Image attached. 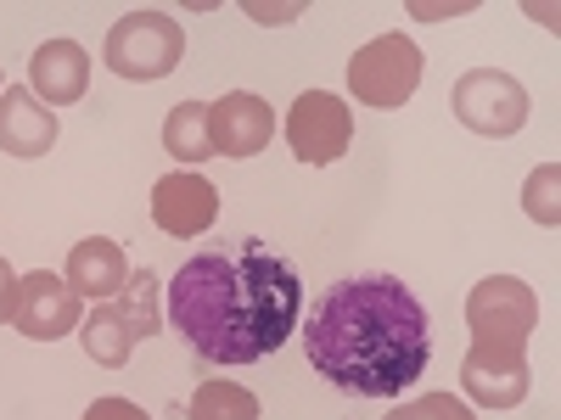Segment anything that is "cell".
<instances>
[{"mask_svg":"<svg viewBox=\"0 0 561 420\" xmlns=\"http://www.w3.org/2000/svg\"><path fill=\"white\" fill-rule=\"evenodd\" d=\"M169 325L192 342L203 364H259L298 331L304 280L264 242L237 253H197L163 287Z\"/></svg>","mask_w":561,"mask_h":420,"instance_id":"obj_1","label":"cell"},{"mask_svg":"<svg viewBox=\"0 0 561 420\" xmlns=\"http://www.w3.org/2000/svg\"><path fill=\"white\" fill-rule=\"evenodd\" d=\"M314 376L354 398H399L433 359L427 308L399 275H348L304 325Z\"/></svg>","mask_w":561,"mask_h":420,"instance_id":"obj_2","label":"cell"},{"mask_svg":"<svg viewBox=\"0 0 561 420\" xmlns=\"http://www.w3.org/2000/svg\"><path fill=\"white\" fill-rule=\"evenodd\" d=\"M102 62H107L118 79H135V84L169 79V73L185 62V34H180V23H174L169 12H158V7L124 12V18L107 28Z\"/></svg>","mask_w":561,"mask_h":420,"instance_id":"obj_3","label":"cell"},{"mask_svg":"<svg viewBox=\"0 0 561 420\" xmlns=\"http://www.w3.org/2000/svg\"><path fill=\"white\" fill-rule=\"evenodd\" d=\"M421 45L404 39V34H377L370 45L348 57V90L359 107H377V113H393L415 96L421 84Z\"/></svg>","mask_w":561,"mask_h":420,"instance_id":"obj_4","label":"cell"},{"mask_svg":"<svg viewBox=\"0 0 561 420\" xmlns=\"http://www.w3.org/2000/svg\"><path fill=\"white\" fill-rule=\"evenodd\" d=\"M466 325H472V342H483V348L528 353V337L539 331V298L517 275H489L466 298Z\"/></svg>","mask_w":561,"mask_h":420,"instance_id":"obj_5","label":"cell"},{"mask_svg":"<svg viewBox=\"0 0 561 420\" xmlns=\"http://www.w3.org/2000/svg\"><path fill=\"white\" fill-rule=\"evenodd\" d=\"M455 118L472 129V135H489V140H505L528 124V90L511 79L505 68H472L455 79V96H449Z\"/></svg>","mask_w":561,"mask_h":420,"instance_id":"obj_6","label":"cell"},{"mask_svg":"<svg viewBox=\"0 0 561 420\" xmlns=\"http://www.w3.org/2000/svg\"><path fill=\"white\" fill-rule=\"evenodd\" d=\"M348 140H354V113L343 96H332V90H304V96L293 102L287 113V147L298 163H337L348 152Z\"/></svg>","mask_w":561,"mask_h":420,"instance_id":"obj_7","label":"cell"},{"mask_svg":"<svg viewBox=\"0 0 561 420\" xmlns=\"http://www.w3.org/2000/svg\"><path fill=\"white\" fill-rule=\"evenodd\" d=\"M79 319H84V298L68 287L62 275H51V269L18 275V314H12V325L28 342H57V337L79 331Z\"/></svg>","mask_w":561,"mask_h":420,"instance_id":"obj_8","label":"cell"},{"mask_svg":"<svg viewBox=\"0 0 561 420\" xmlns=\"http://www.w3.org/2000/svg\"><path fill=\"white\" fill-rule=\"evenodd\" d=\"M460 387L483 409H517L528 398V387H534L528 353L523 348H483V342H472L466 348V364H460Z\"/></svg>","mask_w":561,"mask_h":420,"instance_id":"obj_9","label":"cell"},{"mask_svg":"<svg viewBox=\"0 0 561 420\" xmlns=\"http://www.w3.org/2000/svg\"><path fill=\"white\" fill-rule=\"evenodd\" d=\"M214 219H219V191L197 168H174V174H163L152 185V224L163 230V236L192 242V236H203Z\"/></svg>","mask_w":561,"mask_h":420,"instance_id":"obj_10","label":"cell"},{"mask_svg":"<svg viewBox=\"0 0 561 420\" xmlns=\"http://www.w3.org/2000/svg\"><path fill=\"white\" fill-rule=\"evenodd\" d=\"M270 135H275V113L253 90H225L219 102H208L214 158H259L270 147Z\"/></svg>","mask_w":561,"mask_h":420,"instance_id":"obj_11","label":"cell"},{"mask_svg":"<svg viewBox=\"0 0 561 420\" xmlns=\"http://www.w3.org/2000/svg\"><path fill=\"white\" fill-rule=\"evenodd\" d=\"M57 147V113L45 107L28 84L0 90V152L7 158H45Z\"/></svg>","mask_w":561,"mask_h":420,"instance_id":"obj_12","label":"cell"},{"mask_svg":"<svg viewBox=\"0 0 561 420\" xmlns=\"http://www.w3.org/2000/svg\"><path fill=\"white\" fill-rule=\"evenodd\" d=\"M28 90L45 107H73L90 90V51L73 39H45L28 57Z\"/></svg>","mask_w":561,"mask_h":420,"instance_id":"obj_13","label":"cell"},{"mask_svg":"<svg viewBox=\"0 0 561 420\" xmlns=\"http://www.w3.org/2000/svg\"><path fill=\"white\" fill-rule=\"evenodd\" d=\"M62 280H68L79 298H90V303H113V298L129 287V258H124V247L107 242V236H84V242H73Z\"/></svg>","mask_w":561,"mask_h":420,"instance_id":"obj_14","label":"cell"},{"mask_svg":"<svg viewBox=\"0 0 561 420\" xmlns=\"http://www.w3.org/2000/svg\"><path fill=\"white\" fill-rule=\"evenodd\" d=\"M79 348H84V359H96V364H107V370H124L129 364V353H135V337H129V325H124V314L113 308V303H96L84 319H79Z\"/></svg>","mask_w":561,"mask_h":420,"instance_id":"obj_15","label":"cell"},{"mask_svg":"<svg viewBox=\"0 0 561 420\" xmlns=\"http://www.w3.org/2000/svg\"><path fill=\"white\" fill-rule=\"evenodd\" d=\"M163 152L174 163H208L214 140H208V102H174L163 118Z\"/></svg>","mask_w":561,"mask_h":420,"instance_id":"obj_16","label":"cell"},{"mask_svg":"<svg viewBox=\"0 0 561 420\" xmlns=\"http://www.w3.org/2000/svg\"><path fill=\"white\" fill-rule=\"evenodd\" d=\"M158 292H163V287H158V275H152V269H135V275H129V287H124V292L113 298V308L124 314V325H129V337H135V342H140V337H158V331H163V314H158Z\"/></svg>","mask_w":561,"mask_h":420,"instance_id":"obj_17","label":"cell"},{"mask_svg":"<svg viewBox=\"0 0 561 420\" xmlns=\"http://www.w3.org/2000/svg\"><path fill=\"white\" fill-rule=\"evenodd\" d=\"M192 420H259V398L242 382H203L192 393Z\"/></svg>","mask_w":561,"mask_h":420,"instance_id":"obj_18","label":"cell"},{"mask_svg":"<svg viewBox=\"0 0 561 420\" xmlns=\"http://www.w3.org/2000/svg\"><path fill=\"white\" fill-rule=\"evenodd\" d=\"M382 420H478V415H472V404L455 398V393H421V398L399 404V409L382 415Z\"/></svg>","mask_w":561,"mask_h":420,"instance_id":"obj_19","label":"cell"},{"mask_svg":"<svg viewBox=\"0 0 561 420\" xmlns=\"http://www.w3.org/2000/svg\"><path fill=\"white\" fill-rule=\"evenodd\" d=\"M556 185H561V168H556V163H545V168H534V174H528V191H523L528 219H539L545 230L561 219V208H556Z\"/></svg>","mask_w":561,"mask_h":420,"instance_id":"obj_20","label":"cell"},{"mask_svg":"<svg viewBox=\"0 0 561 420\" xmlns=\"http://www.w3.org/2000/svg\"><path fill=\"white\" fill-rule=\"evenodd\" d=\"M84 420H152L140 404H129V398H96L84 409Z\"/></svg>","mask_w":561,"mask_h":420,"instance_id":"obj_21","label":"cell"},{"mask_svg":"<svg viewBox=\"0 0 561 420\" xmlns=\"http://www.w3.org/2000/svg\"><path fill=\"white\" fill-rule=\"evenodd\" d=\"M12 314H18V269L0 258V325H12Z\"/></svg>","mask_w":561,"mask_h":420,"instance_id":"obj_22","label":"cell"},{"mask_svg":"<svg viewBox=\"0 0 561 420\" xmlns=\"http://www.w3.org/2000/svg\"><path fill=\"white\" fill-rule=\"evenodd\" d=\"M248 12H253L259 23H287V18H293L298 7H259V0H253V7H248Z\"/></svg>","mask_w":561,"mask_h":420,"instance_id":"obj_23","label":"cell"}]
</instances>
